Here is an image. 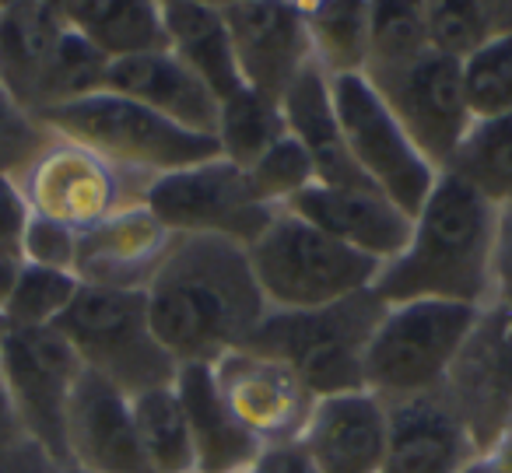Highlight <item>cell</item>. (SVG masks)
I'll list each match as a JSON object with an SVG mask.
<instances>
[{
    "mask_svg": "<svg viewBox=\"0 0 512 473\" xmlns=\"http://www.w3.org/2000/svg\"><path fill=\"white\" fill-rule=\"evenodd\" d=\"M383 312L386 302L372 288L327 309H271L249 340V351L285 361L316 400L355 393V389H365V351H369V340Z\"/></svg>",
    "mask_w": 512,
    "mask_h": 473,
    "instance_id": "cell-3",
    "label": "cell"
},
{
    "mask_svg": "<svg viewBox=\"0 0 512 473\" xmlns=\"http://www.w3.org/2000/svg\"><path fill=\"white\" fill-rule=\"evenodd\" d=\"M0 361L25 438L67 470V407L85 372L81 358L57 326L11 330L0 323Z\"/></svg>",
    "mask_w": 512,
    "mask_h": 473,
    "instance_id": "cell-11",
    "label": "cell"
},
{
    "mask_svg": "<svg viewBox=\"0 0 512 473\" xmlns=\"http://www.w3.org/2000/svg\"><path fill=\"white\" fill-rule=\"evenodd\" d=\"M267 309H327L376 284L383 263L348 249L292 211H278L267 232L246 249Z\"/></svg>",
    "mask_w": 512,
    "mask_h": 473,
    "instance_id": "cell-4",
    "label": "cell"
},
{
    "mask_svg": "<svg viewBox=\"0 0 512 473\" xmlns=\"http://www.w3.org/2000/svg\"><path fill=\"white\" fill-rule=\"evenodd\" d=\"M106 74H109V60L85 36H78L67 25L57 43V53H53L50 67H46L43 81L36 88L32 113L43 116L50 109L71 106V102H81L88 95L106 92Z\"/></svg>",
    "mask_w": 512,
    "mask_h": 473,
    "instance_id": "cell-32",
    "label": "cell"
},
{
    "mask_svg": "<svg viewBox=\"0 0 512 473\" xmlns=\"http://www.w3.org/2000/svg\"><path fill=\"white\" fill-rule=\"evenodd\" d=\"M432 50L425 32L421 4H372L369 18V71H386Z\"/></svg>",
    "mask_w": 512,
    "mask_h": 473,
    "instance_id": "cell-35",
    "label": "cell"
},
{
    "mask_svg": "<svg viewBox=\"0 0 512 473\" xmlns=\"http://www.w3.org/2000/svg\"><path fill=\"white\" fill-rule=\"evenodd\" d=\"M285 211L299 214L302 221L379 263L400 256L411 239V218L379 190H337V186L313 183Z\"/></svg>",
    "mask_w": 512,
    "mask_h": 473,
    "instance_id": "cell-20",
    "label": "cell"
},
{
    "mask_svg": "<svg viewBox=\"0 0 512 473\" xmlns=\"http://www.w3.org/2000/svg\"><path fill=\"white\" fill-rule=\"evenodd\" d=\"M428 46L449 60H470L491 39L512 32V4H474V0H432L421 4Z\"/></svg>",
    "mask_w": 512,
    "mask_h": 473,
    "instance_id": "cell-29",
    "label": "cell"
},
{
    "mask_svg": "<svg viewBox=\"0 0 512 473\" xmlns=\"http://www.w3.org/2000/svg\"><path fill=\"white\" fill-rule=\"evenodd\" d=\"M29 204H25V193L18 186V179L0 176V246L18 249L22 253V235L29 225Z\"/></svg>",
    "mask_w": 512,
    "mask_h": 473,
    "instance_id": "cell-40",
    "label": "cell"
},
{
    "mask_svg": "<svg viewBox=\"0 0 512 473\" xmlns=\"http://www.w3.org/2000/svg\"><path fill=\"white\" fill-rule=\"evenodd\" d=\"M165 50L183 60L200 81L214 92L218 102H228L246 92L239 64H235L232 36H228L221 4H197V0H172L162 4Z\"/></svg>",
    "mask_w": 512,
    "mask_h": 473,
    "instance_id": "cell-24",
    "label": "cell"
},
{
    "mask_svg": "<svg viewBox=\"0 0 512 473\" xmlns=\"http://www.w3.org/2000/svg\"><path fill=\"white\" fill-rule=\"evenodd\" d=\"M330 102L358 172L414 221L439 179L432 162L414 148L407 130L365 74L330 78Z\"/></svg>",
    "mask_w": 512,
    "mask_h": 473,
    "instance_id": "cell-8",
    "label": "cell"
},
{
    "mask_svg": "<svg viewBox=\"0 0 512 473\" xmlns=\"http://www.w3.org/2000/svg\"><path fill=\"white\" fill-rule=\"evenodd\" d=\"M60 11L109 64L165 50L162 4L155 0H64Z\"/></svg>",
    "mask_w": 512,
    "mask_h": 473,
    "instance_id": "cell-26",
    "label": "cell"
},
{
    "mask_svg": "<svg viewBox=\"0 0 512 473\" xmlns=\"http://www.w3.org/2000/svg\"><path fill=\"white\" fill-rule=\"evenodd\" d=\"M0 473H64V466L53 463L39 445L22 442L15 449L0 452Z\"/></svg>",
    "mask_w": 512,
    "mask_h": 473,
    "instance_id": "cell-42",
    "label": "cell"
},
{
    "mask_svg": "<svg viewBox=\"0 0 512 473\" xmlns=\"http://www.w3.org/2000/svg\"><path fill=\"white\" fill-rule=\"evenodd\" d=\"M144 207L179 239L200 235L242 249L253 246L278 214L260 204L246 172L221 155L155 179L144 193Z\"/></svg>",
    "mask_w": 512,
    "mask_h": 473,
    "instance_id": "cell-9",
    "label": "cell"
},
{
    "mask_svg": "<svg viewBox=\"0 0 512 473\" xmlns=\"http://www.w3.org/2000/svg\"><path fill=\"white\" fill-rule=\"evenodd\" d=\"M242 85L267 99H285L299 74L313 64V43L302 4L232 0L221 4Z\"/></svg>",
    "mask_w": 512,
    "mask_h": 473,
    "instance_id": "cell-15",
    "label": "cell"
},
{
    "mask_svg": "<svg viewBox=\"0 0 512 473\" xmlns=\"http://www.w3.org/2000/svg\"><path fill=\"white\" fill-rule=\"evenodd\" d=\"M463 95L474 123L512 113V32L463 60Z\"/></svg>",
    "mask_w": 512,
    "mask_h": 473,
    "instance_id": "cell-34",
    "label": "cell"
},
{
    "mask_svg": "<svg viewBox=\"0 0 512 473\" xmlns=\"http://www.w3.org/2000/svg\"><path fill=\"white\" fill-rule=\"evenodd\" d=\"M18 270H22V253L0 246V312L8 305L11 288H15V281H18Z\"/></svg>",
    "mask_w": 512,
    "mask_h": 473,
    "instance_id": "cell-44",
    "label": "cell"
},
{
    "mask_svg": "<svg viewBox=\"0 0 512 473\" xmlns=\"http://www.w3.org/2000/svg\"><path fill=\"white\" fill-rule=\"evenodd\" d=\"M390 445V407L369 389L316 400L302 449L316 473H383Z\"/></svg>",
    "mask_w": 512,
    "mask_h": 473,
    "instance_id": "cell-17",
    "label": "cell"
},
{
    "mask_svg": "<svg viewBox=\"0 0 512 473\" xmlns=\"http://www.w3.org/2000/svg\"><path fill=\"white\" fill-rule=\"evenodd\" d=\"M498 207L453 172H439L432 193L411 221L404 253L379 270L376 291L386 305L453 302L491 309V256Z\"/></svg>",
    "mask_w": 512,
    "mask_h": 473,
    "instance_id": "cell-2",
    "label": "cell"
},
{
    "mask_svg": "<svg viewBox=\"0 0 512 473\" xmlns=\"http://www.w3.org/2000/svg\"><path fill=\"white\" fill-rule=\"evenodd\" d=\"M50 141L53 130L0 85V176L22 179Z\"/></svg>",
    "mask_w": 512,
    "mask_h": 473,
    "instance_id": "cell-37",
    "label": "cell"
},
{
    "mask_svg": "<svg viewBox=\"0 0 512 473\" xmlns=\"http://www.w3.org/2000/svg\"><path fill=\"white\" fill-rule=\"evenodd\" d=\"M481 309L453 302L386 305L365 351V389L383 403L439 393Z\"/></svg>",
    "mask_w": 512,
    "mask_h": 473,
    "instance_id": "cell-7",
    "label": "cell"
},
{
    "mask_svg": "<svg viewBox=\"0 0 512 473\" xmlns=\"http://www.w3.org/2000/svg\"><path fill=\"white\" fill-rule=\"evenodd\" d=\"M106 92H116L169 123L193 134L214 137L221 102L214 92L169 50L141 53V57L113 60L106 74Z\"/></svg>",
    "mask_w": 512,
    "mask_h": 473,
    "instance_id": "cell-21",
    "label": "cell"
},
{
    "mask_svg": "<svg viewBox=\"0 0 512 473\" xmlns=\"http://www.w3.org/2000/svg\"><path fill=\"white\" fill-rule=\"evenodd\" d=\"M67 466L88 473H148L130 396L92 372H81L67 407Z\"/></svg>",
    "mask_w": 512,
    "mask_h": 473,
    "instance_id": "cell-18",
    "label": "cell"
},
{
    "mask_svg": "<svg viewBox=\"0 0 512 473\" xmlns=\"http://www.w3.org/2000/svg\"><path fill=\"white\" fill-rule=\"evenodd\" d=\"M369 85L383 95L414 148L432 162L435 172H446L460 151L463 137L474 127L467 95H463V64L435 50L386 71L365 74Z\"/></svg>",
    "mask_w": 512,
    "mask_h": 473,
    "instance_id": "cell-12",
    "label": "cell"
},
{
    "mask_svg": "<svg viewBox=\"0 0 512 473\" xmlns=\"http://www.w3.org/2000/svg\"><path fill=\"white\" fill-rule=\"evenodd\" d=\"M211 372L235 421L264 449L302 442V431L316 410V396L285 361L242 347L214 361Z\"/></svg>",
    "mask_w": 512,
    "mask_h": 473,
    "instance_id": "cell-13",
    "label": "cell"
},
{
    "mask_svg": "<svg viewBox=\"0 0 512 473\" xmlns=\"http://www.w3.org/2000/svg\"><path fill=\"white\" fill-rule=\"evenodd\" d=\"M78 291L81 281L74 274L36 267V263L22 260L11 298L4 305V312H0V323L11 326V330H50L71 309Z\"/></svg>",
    "mask_w": 512,
    "mask_h": 473,
    "instance_id": "cell-33",
    "label": "cell"
},
{
    "mask_svg": "<svg viewBox=\"0 0 512 473\" xmlns=\"http://www.w3.org/2000/svg\"><path fill=\"white\" fill-rule=\"evenodd\" d=\"M306 29L313 43V60L327 78L365 74L369 64V18L372 4L344 0V4H302Z\"/></svg>",
    "mask_w": 512,
    "mask_h": 473,
    "instance_id": "cell-28",
    "label": "cell"
},
{
    "mask_svg": "<svg viewBox=\"0 0 512 473\" xmlns=\"http://www.w3.org/2000/svg\"><path fill=\"white\" fill-rule=\"evenodd\" d=\"M176 393L183 400L186 424L193 438L197 473H249L264 452L221 400L211 365H183L176 375Z\"/></svg>",
    "mask_w": 512,
    "mask_h": 473,
    "instance_id": "cell-22",
    "label": "cell"
},
{
    "mask_svg": "<svg viewBox=\"0 0 512 473\" xmlns=\"http://www.w3.org/2000/svg\"><path fill=\"white\" fill-rule=\"evenodd\" d=\"M29 442L22 431V421L15 414V403H11V389L8 379H4V361H0V452L15 449V445Z\"/></svg>",
    "mask_w": 512,
    "mask_h": 473,
    "instance_id": "cell-43",
    "label": "cell"
},
{
    "mask_svg": "<svg viewBox=\"0 0 512 473\" xmlns=\"http://www.w3.org/2000/svg\"><path fill=\"white\" fill-rule=\"evenodd\" d=\"M29 214L85 235L127 207L144 204L151 179L130 176L81 144L57 137L18 179Z\"/></svg>",
    "mask_w": 512,
    "mask_h": 473,
    "instance_id": "cell-10",
    "label": "cell"
},
{
    "mask_svg": "<svg viewBox=\"0 0 512 473\" xmlns=\"http://www.w3.org/2000/svg\"><path fill=\"white\" fill-rule=\"evenodd\" d=\"M463 473H512V456L502 449H491L484 456H477Z\"/></svg>",
    "mask_w": 512,
    "mask_h": 473,
    "instance_id": "cell-45",
    "label": "cell"
},
{
    "mask_svg": "<svg viewBox=\"0 0 512 473\" xmlns=\"http://www.w3.org/2000/svg\"><path fill=\"white\" fill-rule=\"evenodd\" d=\"M67 22L60 4H0V85L32 113V99L50 67Z\"/></svg>",
    "mask_w": 512,
    "mask_h": 473,
    "instance_id": "cell-25",
    "label": "cell"
},
{
    "mask_svg": "<svg viewBox=\"0 0 512 473\" xmlns=\"http://www.w3.org/2000/svg\"><path fill=\"white\" fill-rule=\"evenodd\" d=\"M285 134H288V123L278 99H267V95L246 88L235 99L221 102L214 141H218L221 158L239 165L242 172L260 162Z\"/></svg>",
    "mask_w": 512,
    "mask_h": 473,
    "instance_id": "cell-30",
    "label": "cell"
},
{
    "mask_svg": "<svg viewBox=\"0 0 512 473\" xmlns=\"http://www.w3.org/2000/svg\"><path fill=\"white\" fill-rule=\"evenodd\" d=\"M498 449L512 456V414H509V424H505V435H502V442H498Z\"/></svg>",
    "mask_w": 512,
    "mask_h": 473,
    "instance_id": "cell-46",
    "label": "cell"
},
{
    "mask_svg": "<svg viewBox=\"0 0 512 473\" xmlns=\"http://www.w3.org/2000/svg\"><path fill=\"white\" fill-rule=\"evenodd\" d=\"M246 176L253 193L260 197V204L274 207V211H285L302 190H309L316 183L313 162H309L306 148L292 134H285L260 162L249 165Z\"/></svg>",
    "mask_w": 512,
    "mask_h": 473,
    "instance_id": "cell-36",
    "label": "cell"
},
{
    "mask_svg": "<svg viewBox=\"0 0 512 473\" xmlns=\"http://www.w3.org/2000/svg\"><path fill=\"white\" fill-rule=\"evenodd\" d=\"M78 239L81 235L71 232V228L32 214L29 225H25V235H22V260L36 263V267L74 274V263H78Z\"/></svg>",
    "mask_w": 512,
    "mask_h": 473,
    "instance_id": "cell-38",
    "label": "cell"
},
{
    "mask_svg": "<svg viewBox=\"0 0 512 473\" xmlns=\"http://www.w3.org/2000/svg\"><path fill=\"white\" fill-rule=\"evenodd\" d=\"M144 295L151 330L179 368L214 365L249 347L271 312L246 249L200 235L176 239Z\"/></svg>",
    "mask_w": 512,
    "mask_h": 473,
    "instance_id": "cell-1",
    "label": "cell"
},
{
    "mask_svg": "<svg viewBox=\"0 0 512 473\" xmlns=\"http://www.w3.org/2000/svg\"><path fill=\"white\" fill-rule=\"evenodd\" d=\"M446 172L463 179L470 190L481 193L498 211L509 207L512 204V113L498 116V120L474 123Z\"/></svg>",
    "mask_w": 512,
    "mask_h": 473,
    "instance_id": "cell-31",
    "label": "cell"
},
{
    "mask_svg": "<svg viewBox=\"0 0 512 473\" xmlns=\"http://www.w3.org/2000/svg\"><path fill=\"white\" fill-rule=\"evenodd\" d=\"M134 431L148 473H197L193 438L176 386L148 389L130 400Z\"/></svg>",
    "mask_w": 512,
    "mask_h": 473,
    "instance_id": "cell-27",
    "label": "cell"
},
{
    "mask_svg": "<svg viewBox=\"0 0 512 473\" xmlns=\"http://www.w3.org/2000/svg\"><path fill=\"white\" fill-rule=\"evenodd\" d=\"M386 407H390V445H386L383 473H463L481 456L470 428L442 389Z\"/></svg>",
    "mask_w": 512,
    "mask_h": 473,
    "instance_id": "cell-19",
    "label": "cell"
},
{
    "mask_svg": "<svg viewBox=\"0 0 512 473\" xmlns=\"http://www.w3.org/2000/svg\"><path fill=\"white\" fill-rule=\"evenodd\" d=\"M176 239L144 204L127 207L81 235L74 277L99 291H148Z\"/></svg>",
    "mask_w": 512,
    "mask_h": 473,
    "instance_id": "cell-16",
    "label": "cell"
},
{
    "mask_svg": "<svg viewBox=\"0 0 512 473\" xmlns=\"http://www.w3.org/2000/svg\"><path fill=\"white\" fill-rule=\"evenodd\" d=\"M288 134L306 148L316 169V183L337 186V190H376L351 162L348 144L337 127L334 102H330V78L316 67V60L299 74L288 95L281 99Z\"/></svg>",
    "mask_w": 512,
    "mask_h": 473,
    "instance_id": "cell-23",
    "label": "cell"
},
{
    "mask_svg": "<svg viewBox=\"0 0 512 473\" xmlns=\"http://www.w3.org/2000/svg\"><path fill=\"white\" fill-rule=\"evenodd\" d=\"M512 305V204L498 211L495 256H491V309Z\"/></svg>",
    "mask_w": 512,
    "mask_h": 473,
    "instance_id": "cell-39",
    "label": "cell"
},
{
    "mask_svg": "<svg viewBox=\"0 0 512 473\" xmlns=\"http://www.w3.org/2000/svg\"><path fill=\"white\" fill-rule=\"evenodd\" d=\"M249 473H316V466L309 463L302 442H292V445H274V449H264Z\"/></svg>",
    "mask_w": 512,
    "mask_h": 473,
    "instance_id": "cell-41",
    "label": "cell"
},
{
    "mask_svg": "<svg viewBox=\"0 0 512 473\" xmlns=\"http://www.w3.org/2000/svg\"><path fill=\"white\" fill-rule=\"evenodd\" d=\"M442 393L470 428L481 456L498 449L512 414V305L481 312Z\"/></svg>",
    "mask_w": 512,
    "mask_h": 473,
    "instance_id": "cell-14",
    "label": "cell"
},
{
    "mask_svg": "<svg viewBox=\"0 0 512 473\" xmlns=\"http://www.w3.org/2000/svg\"><path fill=\"white\" fill-rule=\"evenodd\" d=\"M57 330L74 347L85 372L106 379L130 400L148 389L176 386L179 365L151 330L144 291H99L81 284Z\"/></svg>",
    "mask_w": 512,
    "mask_h": 473,
    "instance_id": "cell-6",
    "label": "cell"
},
{
    "mask_svg": "<svg viewBox=\"0 0 512 473\" xmlns=\"http://www.w3.org/2000/svg\"><path fill=\"white\" fill-rule=\"evenodd\" d=\"M39 120L57 137L95 151L99 158L113 162L116 169L141 179H162L169 172L190 169V165L218 158V141L204 134H193L137 102L123 99L116 92L88 95L71 106H60L43 113Z\"/></svg>",
    "mask_w": 512,
    "mask_h": 473,
    "instance_id": "cell-5",
    "label": "cell"
},
{
    "mask_svg": "<svg viewBox=\"0 0 512 473\" xmlns=\"http://www.w3.org/2000/svg\"><path fill=\"white\" fill-rule=\"evenodd\" d=\"M64 473H88V470H74V466H67V470Z\"/></svg>",
    "mask_w": 512,
    "mask_h": 473,
    "instance_id": "cell-47",
    "label": "cell"
}]
</instances>
